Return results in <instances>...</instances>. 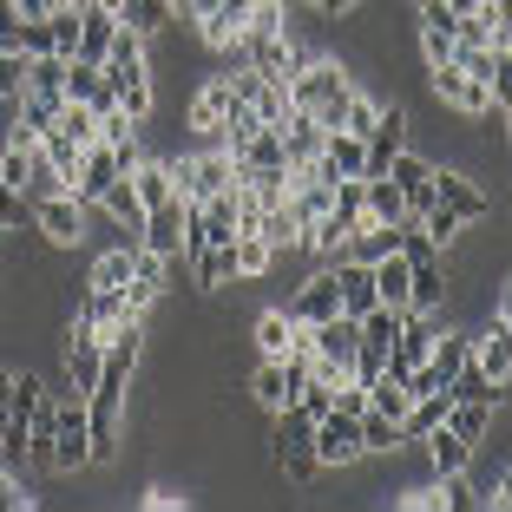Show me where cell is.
<instances>
[{"instance_id": "cell-1", "label": "cell", "mask_w": 512, "mask_h": 512, "mask_svg": "<svg viewBox=\"0 0 512 512\" xmlns=\"http://www.w3.org/2000/svg\"><path fill=\"white\" fill-rule=\"evenodd\" d=\"M348 92H355V73H348V60L322 46L316 60L302 66L296 79H289V106H296V112H309V119H316L322 132H335V125H342Z\"/></svg>"}, {"instance_id": "cell-2", "label": "cell", "mask_w": 512, "mask_h": 512, "mask_svg": "<svg viewBox=\"0 0 512 512\" xmlns=\"http://www.w3.org/2000/svg\"><path fill=\"white\" fill-rule=\"evenodd\" d=\"M171 165V184H178V197H191V204H204V197H217L230 184V151L224 145H191V151H178V158H165Z\"/></svg>"}, {"instance_id": "cell-3", "label": "cell", "mask_w": 512, "mask_h": 512, "mask_svg": "<svg viewBox=\"0 0 512 512\" xmlns=\"http://www.w3.org/2000/svg\"><path fill=\"white\" fill-rule=\"evenodd\" d=\"M92 467V434H86V394H60L53 414V473Z\"/></svg>"}, {"instance_id": "cell-4", "label": "cell", "mask_w": 512, "mask_h": 512, "mask_svg": "<svg viewBox=\"0 0 512 512\" xmlns=\"http://www.w3.org/2000/svg\"><path fill=\"white\" fill-rule=\"evenodd\" d=\"M309 453H316V467H355L362 460V427H355V414H342V407H329L316 427H309Z\"/></svg>"}, {"instance_id": "cell-5", "label": "cell", "mask_w": 512, "mask_h": 512, "mask_svg": "<svg viewBox=\"0 0 512 512\" xmlns=\"http://www.w3.org/2000/svg\"><path fill=\"white\" fill-rule=\"evenodd\" d=\"M427 86H434V99L447 112H460V119H493V86H480L473 73H460V66H427Z\"/></svg>"}, {"instance_id": "cell-6", "label": "cell", "mask_w": 512, "mask_h": 512, "mask_svg": "<svg viewBox=\"0 0 512 512\" xmlns=\"http://www.w3.org/2000/svg\"><path fill=\"white\" fill-rule=\"evenodd\" d=\"M86 217H92V204H79L73 191H53V197H40V204H33V230H40L53 250L86 243Z\"/></svg>"}, {"instance_id": "cell-7", "label": "cell", "mask_w": 512, "mask_h": 512, "mask_svg": "<svg viewBox=\"0 0 512 512\" xmlns=\"http://www.w3.org/2000/svg\"><path fill=\"white\" fill-rule=\"evenodd\" d=\"M434 204H447L460 224H480V217H493V197H486L480 184L467 178V171H440V165H434Z\"/></svg>"}, {"instance_id": "cell-8", "label": "cell", "mask_w": 512, "mask_h": 512, "mask_svg": "<svg viewBox=\"0 0 512 512\" xmlns=\"http://www.w3.org/2000/svg\"><path fill=\"white\" fill-rule=\"evenodd\" d=\"M112 184H119V158H112V145L99 138V145L79 151V171H73V184H66V191H73L79 204H99Z\"/></svg>"}, {"instance_id": "cell-9", "label": "cell", "mask_w": 512, "mask_h": 512, "mask_svg": "<svg viewBox=\"0 0 512 512\" xmlns=\"http://www.w3.org/2000/svg\"><path fill=\"white\" fill-rule=\"evenodd\" d=\"M224 99H230V79L211 73L204 86L191 92V112H184V125H191V145H217V125H224Z\"/></svg>"}, {"instance_id": "cell-10", "label": "cell", "mask_w": 512, "mask_h": 512, "mask_svg": "<svg viewBox=\"0 0 512 512\" xmlns=\"http://www.w3.org/2000/svg\"><path fill=\"white\" fill-rule=\"evenodd\" d=\"M421 447H427V473H434V480H447V473H473V460H480V447L460 440L447 421H440L434 434H421Z\"/></svg>"}, {"instance_id": "cell-11", "label": "cell", "mask_w": 512, "mask_h": 512, "mask_svg": "<svg viewBox=\"0 0 512 512\" xmlns=\"http://www.w3.org/2000/svg\"><path fill=\"white\" fill-rule=\"evenodd\" d=\"M184 217H191V197H171V204H158V211H145V250L151 256H178V243H184Z\"/></svg>"}, {"instance_id": "cell-12", "label": "cell", "mask_w": 512, "mask_h": 512, "mask_svg": "<svg viewBox=\"0 0 512 512\" xmlns=\"http://www.w3.org/2000/svg\"><path fill=\"white\" fill-rule=\"evenodd\" d=\"M171 270H165V256H151L145 243L132 250V283H125V302H132V316H151V302L165 296Z\"/></svg>"}, {"instance_id": "cell-13", "label": "cell", "mask_w": 512, "mask_h": 512, "mask_svg": "<svg viewBox=\"0 0 512 512\" xmlns=\"http://www.w3.org/2000/svg\"><path fill=\"white\" fill-rule=\"evenodd\" d=\"M388 178L401 184V197H407V217L434 211V165H427L421 151H401V158L388 165Z\"/></svg>"}, {"instance_id": "cell-14", "label": "cell", "mask_w": 512, "mask_h": 512, "mask_svg": "<svg viewBox=\"0 0 512 512\" xmlns=\"http://www.w3.org/2000/svg\"><path fill=\"white\" fill-rule=\"evenodd\" d=\"M283 309H289V322H329V316H342V309H335V270H329V263H322V270L309 276Z\"/></svg>"}, {"instance_id": "cell-15", "label": "cell", "mask_w": 512, "mask_h": 512, "mask_svg": "<svg viewBox=\"0 0 512 512\" xmlns=\"http://www.w3.org/2000/svg\"><path fill=\"white\" fill-rule=\"evenodd\" d=\"M53 414H60V388H46L27 414V460L40 473H53Z\"/></svg>"}, {"instance_id": "cell-16", "label": "cell", "mask_w": 512, "mask_h": 512, "mask_svg": "<svg viewBox=\"0 0 512 512\" xmlns=\"http://www.w3.org/2000/svg\"><path fill=\"white\" fill-rule=\"evenodd\" d=\"M250 401L263 407V414H283V407H296V381H289L283 355H276V362H256V375H250Z\"/></svg>"}, {"instance_id": "cell-17", "label": "cell", "mask_w": 512, "mask_h": 512, "mask_svg": "<svg viewBox=\"0 0 512 512\" xmlns=\"http://www.w3.org/2000/svg\"><path fill=\"white\" fill-rule=\"evenodd\" d=\"M276 132H283V165H316V158H322V138H329L316 119H309V112H289Z\"/></svg>"}, {"instance_id": "cell-18", "label": "cell", "mask_w": 512, "mask_h": 512, "mask_svg": "<svg viewBox=\"0 0 512 512\" xmlns=\"http://www.w3.org/2000/svg\"><path fill=\"white\" fill-rule=\"evenodd\" d=\"M230 263H237V283H256V276L276 270V243L263 230H237L230 237Z\"/></svg>"}, {"instance_id": "cell-19", "label": "cell", "mask_w": 512, "mask_h": 512, "mask_svg": "<svg viewBox=\"0 0 512 512\" xmlns=\"http://www.w3.org/2000/svg\"><path fill=\"white\" fill-rule=\"evenodd\" d=\"M112 33H119V14H106V7H79V40H73V60H106Z\"/></svg>"}, {"instance_id": "cell-20", "label": "cell", "mask_w": 512, "mask_h": 512, "mask_svg": "<svg viewBox=\"0 0 512 512\" xmlns=\"http://www.w3.org/2000/svg\"><path fill=\"white\" fill-rule=\"evenodd\" d=\"M125 178H132V191H138V204H145V211H158V204H171V197H178V184H171V165L165 158H138L132 171H125Z\"/></svg>"}, {"instance_id": "cell-21", "label": "cell", "mask_w": 512, "mask_h": 512, "mask_svg": "<svg viewBox=\"0 0 512 512\" xmlns=\"http://www.w3.org/2000/svg\"><path fill=\"white\" fill-rule=\"evenodd\" d=\"M362 217L368 224H407V197L394 178H362Z\"/></svg>"}, {"instance_id": "cell-22", "label": "cell", "mask_w": 512, "mask_h": 512, "mask_svg": "<svg viewBox=\"0 0 512 512\" xmlns=\"http://www.w3.org/2000/svg\"><path fill=\"white\" fill-rule=\"evenodd\" d=\"M362 165H368V158H362V138H355V132H329V138H322V178H362Z\"/></svg>"}, {"instance_id": "cell-23", "label": "cell", "mask_w": 512, "mask_h": 512, "mask_svg": "<svg viewBox=\"0 0 512 512\" xmlns=\"http://www.w3.org/2000/svg\"><path fill=\"white\" fill-rule=\"evenodd\" d=\"M368 270H375V296H381V309H401V316H407V276H414V270H407V256H401V250H388L381 263H368Z\"/></svg>"}, {"instance_id": "cell-24", "label": "cell", "mask_w": 512, "mask_h": 512, "mask_svg": "<svg viewBox=\"0 0 512 512\" xmlns=\"http://www.w3.org/2000/svg\"><path fill=\"white\" fill-rule=\"evenodd\" d=\"M250 335H256V362H276V355L296 342V322H289V309H263Z\"/></svg>"}, {"instance_id": "cell-25", "label": "cell", "mask_w": 512, "mask_h": 512, "mask_svg": "<svg viewBox=\"0 0 512 512\" xmlns=\"http://www.w3.org/2000/svg\"><path fill=\"white\" fill-rule=\"evenodd\" d=\"M493 414H499L493 401H453V407H447V427H453L460 440H473V447H486V434H493Z\"/></svg>"}, {"instance_id": "cell-26", "label": "cell", "mask_w": 512, "mask_h": 512, "mask_svg": "<svg viewBox=\"0 0 512 512\" xmlns=\"http://www.w3.org/2000/svg\"><path fill=\"white\" fill-rule=\"evenodd\" d=\"M447 394H453V401H493V407H506V381H493L486 368H473V355H467V368L447 381Z\"/></svg>"}, {"instance_id": "cell-27", "label": "cell", "mask_w": 512, "mask_h": 512, "mask_svg": "<svg viewBox=\"0 0 512 512\" xmlns=\"http://www.w3.org/2000/svg\"><path fill=\"white\" fill-rule=\"evenodd\" d=\"M355 427H362V453H401V421H388V414H375V407H362L355 414Z\"/></svg>"}, {"instance_id": "cell-28", "label": "cell", "mask_w": 512, "mask_h": 512, "mask_svg": "<svg viewBox=\"0 0 512 512\" xmlns=\"http://www.w3.org/2000/svg\"><path fill=\"white\" fill-rule=\"evenodd\" d=\"M119 20H125L132 33H145V40H158V33H165L178 14H171V0H125V7H119Z\"/></svg>"}, {"instance_id": "cell-29", "label": "cell", "mask_w": 512, "mask_h": 512, "mask_svg": "<svg viewBox=\"0 0 512 512\" xmlns=\"http://www.w3.org/2000/svg\"><path fill=\"white\" fill-rule=\"evenodd\" d=\"M27 92L66 99V53H27Z\"/></svg>"}, {"instance_id": "cell-30", "label": "cell", "mask_w": 512, "mask_h": 512, "mask_svg": "<svg viewBox=\"0 0 512 512\" xmlns=\"http://www.w3.org/2000/svg\"><path fill=\"white\" fill-rule=\"evenodd\" d=\"M375 119H381V99H375L368 86H355V92H348L342 125H335V132H355V138H368V132H375Z\"/></svg>"}, {"instance_id": "cell-31", "label": "cell", "mask_w": 512, "mask_h": 512, "mask_svg": "<svg viewBox=\"0 0 512 512\" xmlns=\"http://www.w3.org/2000/svg\"><path fill=\"white\" fill-rule=\"evenodd\" d=\"M99 217H112V224H145V204H138V191H132V178H119L99 204H92Z\"/></svg>"}, {"instance_id": "cell-32", "label": "cell", "mask_w": 512, "mask_h": 512, "mask_svg": "<svg viewBox=\"0 0 512 512\" xmlns=\"http://www.w3.org/2000/svg\"><path fill=\"white\" fill-rule=\"evenodd\" d=\"M132 250H138V243H132ZM132 250H125V243H119V250H106L99 263H92L86 283L92 289H125V283H132Z\"/></svg>"}, {"instance_id": "cell-33", "label": "cell", "mask_w": 512, "mask_h": 512, "mask_svg": "<svg viewBox=\"0 0 512 512\" xmlns=\"http://www.w3.org/2000/svg\"><path fill=\"white\" fill-rule=\"evenodd\" d=\"M60 125H66V138H73L79 151H86V145H99V112H92V106H79V99H66V106H60Z\"/></svg>"}, {"instance_id": "cell-34", "label": "cell", "mask_w": 512, "mask_h": 512, "mask_svg": "<svg viewBox=\"0 0 512 512\" xmlns=\"http://www.w3.org/2000/svg\"><path fill=\"white\" fill-rule=\"evenodd\" d=\"M414 224H421L427 237H434V250H440V256H447L453 243H460V230H467V224H460V217L447 211V204H434V211H421V217H414Z\"/></svg>"}, {"instance_id": "cell-35", "label": "cell", "mask_w": 512, "mask_h": 512, "mask_svg": "<svg viewBox=\"0 0 512 512\" xmlns=\"http://www.w3.org/2000/svg\"><path fill=\"white\" fill-rule=\"evenodd\" d=\"M20 92H27V53L0 46V106H14Z\"/></svg>"}, {"instance_id": "cell-36", "label": "cell", "mask_w": 512, "mask_h": 512, "mask_svg": "<svg viewBox=\"0 0 512 512\" xmlns=\"http://www.w3.org/2000/svg\"><path fill=\"white\" fill-rule=\"evenodd\" d=\"M0 230H33V204L14 184H0Z\"/></svg>"}, {"instance_id": "cell-37", "label": "cell", "mask_w": 512, "mask_h": 512, "mask_svg": "<svg viewBox=\"0 0 512 512\" xmlns=\"http://www.w3.org/2000/svg\"><path fill=\"white\" fill-rule=\"evenodd\" d=\"M46 27H53V53H66V60H73V40H79V7H53V14H46Z\"/></svg>"}, {"instance_id": "cell-38", "label": "cell", "mask_w": 512, "mask_h": 512, "mask_svg": "<svg viewBox=\"0 0 512 512\" xmlns=\"http://www.w3.org/2000/svg\"><path fill=\"white\" fill-rule=\"evenodd\" d=\"M40 499H33V486H20L14 467H0V512H33Z\"/></svg>"}, {"instance_id": "cell-39", "label": "cell", "mask_w": 512, "mask_h": 512, "mask_svg": "<svg viewBox=\"0 0 512 512\" xmlns=\"http://www.w3.org/2000/svg\"><path fill=\"white\" fill-rule=\"evenodd\" d=\"M394 506H401V512H434L440 506V480L427 473L421 486H401V493H394Z\"/></svg>"}, {"instance_id": "cell-40", "label": "cell", "mask_w": 512, "mask_h": 512, "mask_svg": "<svg viewBox=\"0 0 512 512\" xmlns=\"http://www.w3.org/2000/svg\"><path fill=\"white\" fill-rule=\"evenodd\" d=\"M421 60H427V66H453V33L421 27Z\"/></svg>"}, {"instance_id": "cell-41", "label": "cell", "mask_w": 512, "mask_h": 512, "mask_svg": "<svg viewBox=\"0 0 512 512\" xmlns=\"http://www.w3.org/2000/svg\"><path fill=\"white\" fill-rule=\"evenodd\" d=\"M20 53H53V27H46V20H20Z\"/></svg>"}, {"instance_id": "cell-42", "label": "cell", "mask_w": 512, "mask_h": 512, "mask_svg": "<svg viewBox=\"0 0 512 512\" xmlns=\"http://www.w3.org/2000/svg\"><path fill=\"white\" fill-rule=\"evenodd\" d=\"M145 506H151V512H171V506L184 512V506H191V493H184V486H165V480H158V486H145Z\"/></svg>"}, {"instance_id": "cell-43", "label": "cell", "mask_w": 512, "mask_h": 512, "mask_svg": "<svg viewBox=\"0 0 512 512\" xmlns=\"http://www.w3.org/2000/svg\"><path fill=\"white\" fill-rule=\"evenodd\" d=\"M506 506H512V473H499V480L480 493V512H506Z\"/></svg>"}, {"instance_id": "cell-44", "label": "cell", "mask_w": 512, "mask_h": 512, "mask_svg": "<svg viewBox=\"0 0 512 512\" xmlns=\"http://www.w3.org/2000/svg\"><path fill=\"white\" fill-rule=\"evenodd\" d=\"M53 7H73V0H14V14H20V20H46Z\"/></svg>"}, {"instance_id": "cell-45", "label": "cell", "mask_w": 512, "mask_h": 512, "mask_svg": "<svg viewBox=\"0 0 512 512\" xmlns=\"http://www.w3.org/2000/svg\"><path fill=\"white\" fill-rule=\"evenodd\" d=\"M14 40H20V14H14V0H0V46H14Z\"/></svg>"}, {"instance_id": "cell-46", "label": "cell", "mask_w": 512, "mask_h": 512, "mask_svg": "<svg viewBox=\"0 0 512 512\" xmlns=\"http://www.w3.org/2000/svg\"><path fill=\"white\" fill-rule=\"evenodd\" d=\"M322 14H329V20H348V14H362V0H322Z\"/></svg>"}, {"instance_id": "cell-47", "label": "cell", "mask_w": 512, "mask_h": 512, "mask_svg": "<svg viewBox=\"0 0 512 512\" xmlns=\"http://www.w3.org/2000/svg\"><path fill=\"white\" fill-rule=\"evenodd\" d=\"M447 7H453V14H473V7H480V0H447Z\"/></svg>"}, {"instance_id": "cell-48", "label": "cell", "mask_w": 512, "mask_h": 512, "mask_svg": "<svg viewBox=\"0 0 512 512\" xmlns=\"http://www.w3.org/2000/svg\"><path fill=\"white\" fill-rule=\"evenodd\" d=\"M171 14H178V20H184V14H191V0H171Z\"/></svg>"}]
</instances>
